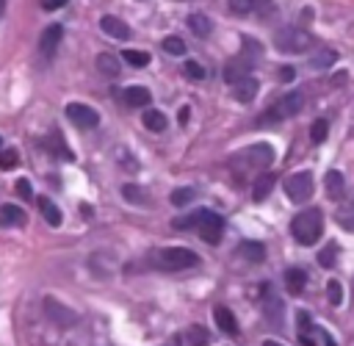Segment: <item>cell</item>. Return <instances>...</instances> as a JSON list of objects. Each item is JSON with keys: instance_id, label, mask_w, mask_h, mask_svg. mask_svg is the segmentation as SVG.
Returning <instances> with one entry per match:
<instances>
[{"instance_id": "cell-43", "label": "cell", "mask_w": 354, "mask_h": 346, "mask_svg": "<svg viewBox=\"0 0 354 346\" xmlns=\"http://www.w3.org/2000/svg\"><path fill=\"white\" fill-rule=\"evenodd\" d=\"M263 346H282L279 340H263Z\"/></svg>"}, {"instance_id": "cell-19", "label": "cell", "mask_w": 354, "mask_h": 346, "mask_svg": "<svg viewBox=\"0 0 354 346\" xmlns=\"http://www.w3.org/2000/svg\"><path fill=\"white\" fill-rule=\"evenodd\" d=\"M149 100H152V94H149V89H144V86H130V89H124V102H127V105H149Z\"/></svg>"}, {"instance_id": "cell-23", "label": "cell", "mask_w": 354, "mask_h": 346, "mask_svg": "<svg viewBox=\"0 0 354 346\" xmlns=\"http://www.w3.org/2000/svg\"><path fill=\"white\" fill-rule=\"evenodd\" d=\"M326 194L332 197V199H340L343 197V174L340 172H326Z\"/></svg>"}, {"instance_id": "cell-5", "label": "cell", "mask_w": 354, "mask_h": 346, "mask_svg": "<svg viewBox=\"0 0 354 346\" xmlns=\"http://www.w3.org/2000/svg\"><path fill=\"white\" fill-rule=\"evenodd\" d=\"M191 224L196 227V233L202 235V241L207 244H218L221 241V233H224V219L213 210H196L191 213Z\"/></svg>"}, {"instance_id": "cell-32", "label": "cell", "mask_w": 354, "mask_h": 346, "mask_svg": "<svg viewBox=\"0 0 354 346\" xmlns=\"http://www.w3.org/2000/svg\"><path fill=\"white\" fill-rule=\"evenodd\" d=\"M326 296H329L332 304H340V302H343V285H340L337 280H329V282H326Z\"/></svg>"}, {"instance_id": "cell-31", "label": "cell", "mask_w": 354, "mask_h": 346, "mask_svg": "<svg viewBox=\"0 0 354 346\" xmlns=\"http://www.w3.org/2000/svg\"><path fill=\"white\" fill-rule=\"evenodd\" d=\"M122 55H124V61L133 64V66H147V64H149V55L141 53V50H124Z\"/></svg>"}, {"instance_id": "cell-14", "label": "cell", "mask_w": 354, "mask_h": 346, "mask_svg": "<svg viewBox=\"0 0 354 346\" xmlns=\"http://www.w3.org/2000/svg\"><path fill=\"white\" fill-rule=\"evenodd\" d=\"M274 183H277V177H274L271 172H263V174L254 180V185H252V199H254V202H263V199L271 194Z\"/></svg>"}, {"instance_id": "cell-28", "label": "cell", "mask_w": 354, "mask_h": 346, "mask_svg": "<svg viewBox=\"0 0 354 346\" xmlns=\"http://www.w3.org/2000/svg\"><path fill=\"white\" fill-rule=\"evenodd\" d=\"M326 133H329V122H326V119H315L313 127H310V138H313V144H321V141L326 138Z\"/></svg>"}, {"instance_id": "cell-8", "label": "cell", "mask_w": 354, "mask_h": 346, "mask_svg": "<svg viewBox=\"0 0 354 346\" xmlns=\"http://www.w3.org/2000/svg\"><path fill=\"white\" fill-rule=\"evenodd\" d=\"M254 61H257V44H254V50H249V55L243 50L241 55H235L232 61L224 64V80L227 83H238L241 78H246V72L254 66Z\"/></svg>"}, {"instance_id": "cell-17", "label": "cell", "mask_w": 354, "mask_h": 346, "mask_svg": "<svg viewBox=\"0 0 354 346\" xmlns=\"http://www.w3.org/2000/svg\"><path fill=\"white\" fill-rule=\"evenodd\" d=\"M188 28L194 30V36L205 39V36H210L213 22H210V17H205V14H191V17H188Z\"/></svg>"}, {"instance_id": "cell-36", "label": "cell", "mask_w": 354, "mask_h": 346, "mask_svg": "<svg viewBox=\"0 0 354 346\" xmlns=\"http://www.w3.org/2000/svg\"><path fill=\"white\" fill-rule=\"evenodd\" d=\"M122 194H124V199H130V202H147V197H144V191L138 188V185H124L122 188Z\"/></svg>"}, {"instance_id": "cell-6", "label": "cell", "mask_w": 354, "mask_h": 346, "mask_svg": "<svg viewBox=\"0 0 354 346\" xmlns=\"http://www.w3.org/2000/svg\"><path fill=\"white\" fill-rule=\"evenodd\" d=\"M274 44L279 53H304L310 47V33L304 28H282L274 36Z\"/></svg>"}, {"instance_id": "cell-13", "label": "cell", "mask_w": 354, "mask_h": 346, "mask_svg": "<svg viewBox=\"0 0 354 346\" xmlns=\"http://www.w3.org/2000/svg\"><path fill=\"white\" fill-rule=\"evenodd\" d=\"M232 94H235L238 102L254 100V94H257V80H254V78H241L238 83H232Z\"/></svg>"}, {"instance_id": "cell-10", "label": "cell", "mask_w": 354, "mask_h": 346, "mask_svg": "<svg viewBox=\"0 0 354 346\" xmlns=\"http://www.w3.org/2000/svg\"><path fill=\"white\" fill-rule=\"evenodd\" d=\"M100 28H102L108 36H113V39H127V36H130L127 22L119 19V17H113V14H105V17L100 19Z\"/></svg>"}, {"instance_id": "cell-9", "label": "cell", "mask_w": 354, "mask_h": 346, "mask_svg": "<svg viewBox=\"0 0 354 346\" xmlns=\"http://www.w3.org/2000/svg\"><path fill=\"white\" fill-rule=\"evenodd\" d=\"M64 113H66L69 122H72L75 127H80V130H91V127L100 125V113H97L91 105H83V102H69Z\"/></svg>"}, {"instance_id": "cell-2", "label": "cell", "mask_w": 354, "mask_h": 346, "mask_svg": "<svg viewBox=\"0 0 354 346\" xmlns=\"http://www.w3.org/2000/svg\"><path fill=\"white\" fill-rule=\"evenodd\" d=\"M152 263L160 271H183V268L199 266V255L185 249V246H166V249H158L152 255Z\"/></svg>"}, {"instance_id": "cell-42", "label": "cell", "mask_w": 354, "mask_h": 346, "mask_svg": "<svg viewBox=\"0 0 354 346\" xmlns=\"http://www.w3.org/2000/svg\"><path fill=\"white\" fill-rule=\"evenodd\" d=\"M188 113H191V108H188V105H185V108H180V122H183V125L188 122Z\"/></svg>"}, {"instance_id": "cell-38", "label": "cell", "mask_w": 354, "mask_h": 346, "mask_svg": "<svg viewBox=\"0 0 354 346\" xmlns=\"http://www.w3.org/2000/svg\"><path fill=\"white\" fill-rule=\"evenodd\" d=\"M252 3L254 0H232V11L235 14H246V11H252Z\"/></svg>"}, {"instance_id": "cell-16", "label": "cell", "mask_w": 354, "mask_h": 346, "mask_svg": "<svg viewBox=\"0 0 354 346\" xmlns=\"http://www.w3.org/2000/svg\"><path fill=\"white\" fill-rule=\"evenodd\" d=\"M0 221H3V224H14V227H22V224L28 221V216H25V210L17 208V205H3V208H0Z\"/></svg>"}, {"instance_id": "cell-27", "label": "cell", "mask_w": 354, "mask_h": 346, "mask_svg": "<svg viewBox=\"0 0 354 346\" xmlns=\"http://www.w3.org/2000/svg\"><path fill=\"white\" fill-rule=\"evenodd\" d=\"M185 340H188L191 346H207V329L199 327V324H194V327H188Z\"/></svg>"}, {"instance_id": "cell-12", "label": "cell", "mask_w": 354, "mask_h": 346, "mask_svg": "<svg viewBox=\"0 0 354 346\" xmlns=\"http://www.w3.org/2000/svg\"><path fill=\"white\" fill-rule=\"evenodd\" d=\"M213 318H216V324H218L221 332H227V335H238V321H235V316H232L230 307L216 304V307H213Z\"/></svg>"}, {"instance_id": "cell-29", "label": "cell", "mask_w": 354, "mask_h": 346, "mask_svg": "<svg viewBox=\"0 0 354 346\" xmlns=\"http://www.w3.org/2000/svg\"><path fill=\"white\" fill-rule=\"evenodd\" d=\"M163 50H166L169 55H183V53H185V42H183L180 36H166V39H163Z\"/></svg>"}, {"instance_id": "cell-18", "label": "cell", "mask_w": 354, "mask_h": 346, "mask_svg": "<svg viewBox=\"0 0 354 346\" xmlns=\"http://www.w3.org/2000/svg\"><path fill=\"white\" fill-rule=\"evenodd\" d=\"M39 210H41V216L47 219L50 227H58V224H61V210H58V205H55L53 199L39 197Z\"/></svg>"}, {"instance_id": "cell-1", "label": "cell", "mask_w": 354, "mask_h": 346, "mask_svg": "<svg viewBox=\"0 0 354 346\" xmlns=\"http://www.w3.org/2000/svg\"><path fill=\"white\" fill-rule=\"evenodd\" d=\"M290 233L301 246H313L324 233V213L318 208H307V210L296 213L290 221Z\"/></svg>"}, {"instance_id": "cell-35", "label": "cell", "mask_w": 354, "mask_h": 346, "mask_svg": "<svg viewBox=\"0 0 354 346\" xmlns=\"http://www.w3.org/2000/svg\"><path fill=\"white\" fill-rule=\"evenodd\" d=\"M185 75L191 80H205V66L196 64V61H185Z\"/></svg>"}, {"instance_id": "cell-41", "label": "cell", "mask_w": 354, "mask_h": 346, "mask_svg": "<svg viewBox=\"0 0 354 346\" xmlns=\"http://www.w3.org/2000/svg\"><path fill=\"white\" fill-rule=\"evenodd\" d=\"M321 338H324V343H326V346H337V343L332 340V335H329L326 329H321Z\"/></svg>"}, {"instance_id": "cell-24", "label": "cell", "mask_w": 354, "mask_h": 346, "mask_svg": "<svg viewBox=\"0 0 354 346\" xmlns=\"http://www.w3.org/2000/svg\"><path fill=\"white\" fill-rule=\"evenodd\" d=\"M196 197V188H191V185H185V188H174L171 191V205H177V208H183V205H188L191 199Z\"/></svg>"}, {"instance_id": "cell-30", "label": "cell", "mask_w": 354, "mask_h": 346, "mask_svg": "<svg viewBox=\"0 0 354 346\" xmlns=\"http://www.w3.org/2000/svg\"><path fill=\"white\" fill-rule=\"evenodd\" d=\"M335 58H337V53H335V50H318V53H313L310 66H329Z\"/></svg>"}, {"instance_id": "cell-7", "label": "cell", "mask_w": 354, "mask_h": 346, "mask_svg": "<svg viewBox=\"0 0 354 346\" xmlns=\"http://www.w3.org/2000/svg\"><path fill=\"white\" fill-rule=\"evenodd\" d=\"M313 185H315L313 172H296L285 180V194L290 202H307L313 197Z\"/></svg>"}, {"instance_id": "cell-39", "label": "cell", "mask_w": 354, "mask_h": 346, "mask_svg": "<svg viewBox=\"0 0 354 346\" xmlns=\"http://www.w3.org/2000/svg\"><path fill=\"white\" fill-rule=\"evenodd\" d=\"M69 0H41V6L47 8V11H55V8H61V6H66Z\"/></svg>"}, {"instance_id": "cell-33", "label": "cell", "mask_w": 354, "mask_h": 346, "mask_svg": "<svg viewBox=\"0 0 354 346\" xmlns=\"http://www.w3.org/2000/svg\"><path fill=\"white\" fill-rule=\"evenodd\" d=\"M266 318H268L274 327L282 324V304L277 302V296H271V310H266Z\"/></svg>"}, {"instance_id": "cell-20", "label": "cell", "mask_w": 354, "mask_h": 346, "mask_svg": "<svg viewBox=\"0 0 354 346\" xmlns=\"http://www.w3.org/2000/svg\"><path fill=\"white\" fill-rule=\"evenodd\" d=\"M285 285H288L290 293H301L304 285H307V274L301 268H288L285 271Z\"/></svg>"}, {"instance_id": "cell-3", "label": "cell", "mask_w": 354, "mask_h": 346, "mask_svg": "<svg viewBox=\"0 0 354 346\" xmlns=\"http://www.w3.org/2000/svg\"><path fill=\"white\" fill-rule=\"evenodd\" d=\"M301 102H304V94L301 91H290V94H285L274 108H268V111H263L260 113V119L254 122L257 127H266V125H277V122H282L285 116H293V113H299L301 111Z\"/></svg>"}, {"instance_id": "cell-37", "label": "cell", "mask_w": 354, "mask_h": 346, "mask_svg": "<svg viewBox=\"0 0 354 346\" xmlns=\"http://www.w3.org/2000/svg\"><path fill=\"white\" fill-rule=\"evenodd\" d=\"M17 194L22 197V199H30L33 197V185H30V180H17Z\"/></svg>"}, {"instance_id": "cell-45", "label": "cell", "mask_w": 354, "mask_h": 346, "mask_svg": "<svg viewBox=\"0 0 354 346\" xmlns=\"http://www.w3.org/2000/svg\"><path fill=\"white\" fill-rule=\"evenodd\" d=\"M3 3H6V0H0V14H3Z\"/></svg>"}, {"instance_id": "cell-26", "label": "cell", "mask_w": 354, "mask_h": 346, "mask_svg": "<svg viewBox=\"0 0 354 346\" xmlns=\"http://www.w3.org/2000/svg\"><path fill=\"white\" fill-rule=\"evenodd\" d=\"M44 307H47L50 313H55V316L61 318L58 324H64V327H72V324H75V318H77L75 313H69V310H64V307H58V304H55L53 299H47V302H44Z\"/></svg>"}, {"instance_id": "cell-22", "label": "cell", "mask_w": 354, "mask_h": 346, "mask_svg": "<svg viewBox=\"0 0 354 346\" xmlns=\"http://www.w3.org/2000/svg\"><path fill=\"white\" fill-rule=\"evenodd\" d=\"M141 122H144V127H147V130H152V133L166 130V116H163L160 111H147V113L141 116Z\"/></svg>"}, {"instance_id": "cell-11", "label": "cell", "mask_w": 354, "mask_h": 346, "mask_svg": "<svg viewBox=\"0 0 354 346\" xmlns=\"http://www.w3.org/2000/svg\"><path fill=\"white\" fill-rule=\"evenodd\" d=\"M61 36H64V28L61 25H47L44 28V33H41V53L50 58L55 50H58V44H61Z\"/></svg>"}, {"instance_id": "cell-34", "label": "cell", "mask_w": 354, "mask_h": 346, "mask_svg": "<svg viewBox=\"0 0 354 346\" xmlns=\"http://www.w3.org/2000/svg\"><path fill=\"white\" fill-rule=\"evenodd\" d=\"M17 163H19V155H17V149H6V152H0V169H3V172L14 169Z\"/></svg>"}, {"instance_id": "cell-15", "label": "cell", "mask_w": 354, "mask_h": 346, "mask_svg": "<svg viewBox=\"0 0 354 346\" xmlns=\"http://www.w3.org/2000/svg\"><path fill=\"white\" fill-rule=\"evenodd\" d=\"M97 72L105 78H116L119 75V58L111 53H100L97 55Z\"/></svg>"}, {"instance_id": "cell-44", "label": "cell", "mask_w": 354, "mask_h": 346, "mask_svg": "<svg viewBox=\"0 0 354 346\" xmlns=\"http://www.w3.org/2000/svg\"><path fill=\"white\" fill-rule=\"evenodd\" d=\"M166 346H180V343H177V340H169V343H166Z\"/></svg>"}, {"instance_id": "cell-21", "label": "cell", "mask_w": 354, "mask_h": 346, "mask_svg": "<svg viewBox=\"0 0 354 346\" xmlns=\"http://www.w3.org/2000/svg\"><path fill=\"white\" fill-rule=\"evenodd\" d=\"M238 249H241V255H243L246 260H252V263H260V260L266 257V249H263L260 241H243Z\"/></svg>"}, {"instance_id": "cell-40", "label": "cell", "mask_w": 354, "mask_h": 346, "mask_svg": "<svg viewBox=\"0 0 354 346\" xmlns=\"http://www.w3.org/2000/svg\"><path fill=\"white\" fill-rule=\"evenodd\" d=\"M296 69L293 66H279V80H293Z\"/></svg>"}, {"instance_id": "cell-25", "label": "cell", "mask_w": 354, "mask_h": 346, "mask_svg": "<svg viewBox=\"0 0 354 346\" xmlns=\"http://www.w3.org/2000/svg\"><path fill=\"white\" fill-rule=\"evenodd\" d=\"M337 252H340V246L332 241V244H326L321 252H318V263L324 266V268H329V266H335V260H337Z\"/></svg>"}, {"instance_id": "cell-46", "label": "cell", "mask_w": 354, "mask_h": 346, "mask_svg": "<svg viewBox=\"0 0 354 346\" xmlns=\"http://www.w3.org/2000/svg\"><path fill=\"white\" fill-rule=\"evenodd\" d=\"M0 147H3V138H0Z\"/></svg>"}, {"instance_id": "cell-4", "label": "cell", "mask_w": 354, "mask_h": 346, "mask_svg": "<svg viewBox=\"0 0 354 346\" xmlns=\"http://www.w3.org/2000/svg\"><path fill=\"white\" fill-rule=\"evenodd\" d=\"M271 163H274V147L263 141L232 155V166H243V169H266Z\"/></svg>"}]
</instances>
